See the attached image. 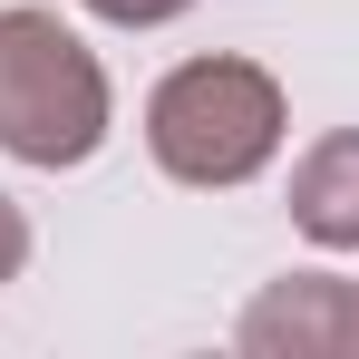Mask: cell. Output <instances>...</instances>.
I'll use <instances>...</instances> for the list:
<instances>
[{
    "instance_id": "cell-4",
    "label": "cell",
    "mask_w": 359,
    "mask_h": 359,
    "mask_svg": "<svg viewBox=\"0 0 359 359\" xmlns=\"http://www.w3.org/2000/svg\"><path fill=\"white\" fill-rule=\"evenodd\" d=\"M292 224L320 243V252H359V126L320 136L292 165Z\"/></svg>"
},
{
    "instance_id": "cell-2",
    "label": "cell",
    "mask_w": 359,
    "mask_h": 359,
    "mask_svg": "<svg viewBox=\"0 0 359 359\" xmlns=\"http://www.w3.org/2000/svg\"><path fill=\"white\" fill-rule=\"evenodd\" d=\"M107 146V68L59 10H0V156L59 175Z\"/></svg>"
},
{
    "instance_id": "cell-1",
    "label": "cell",
    "mask_w": 359,
    "mask_h": 359,
    "mask_svg": "<svg viewBox=\"0 0 359 359\" xmlns=\"http://www.w3.org/2000/svg\"><path fill=\"white\" fill-rule=\"evenodd\" d=\"M282 78L262 59H184L146 97V156L194 194H233L282 156Z\"/></svg>"
},
{
    "instance_id": "cell-3",
    "label": "cell",
    "mask_w": 359,
    "mask_h": 359,
    "mask_svg": "<svg viewBox=\"0 0 359 359\" xmlns=\"http://www.w3.org/2000/svg\"><path fill=\"white\" fill-rule=\"evenodd\" d=\"M233 340L252 359H359V282H340V272H282L233 320Z\"/></svg>"
},
{
    "instance_id": "cell-6",
    "label": "cell",
    "mask_w": 359,
    "mask_h": 359,
    "mask_svg": "<svg viewBox=\"0 0 359 359\" xmlns=\"http://www.w3.org/2000/svg\"><path fill=\"white\" fill-rule=\"evenodd\" d=\"M20 262H29V214H20V204L0 194V292L20 282Z\"/></svg>"
},
{
    "instance_id": "cell-5",
    "label": "cell",
    "mask_w": 359,
    "mask_h": 359,
    "mask_svg": "<svg viewBox=\"0 0 359 359\" xmlns=\"http://www.w3.org/2000/svg\"><path fill=\"white\" fill-rule=\"evenodd\" d=\"M78 10H97V20H117V29H165V20H184L194 0H78Z\"/></svg>"
}]
</instances>
